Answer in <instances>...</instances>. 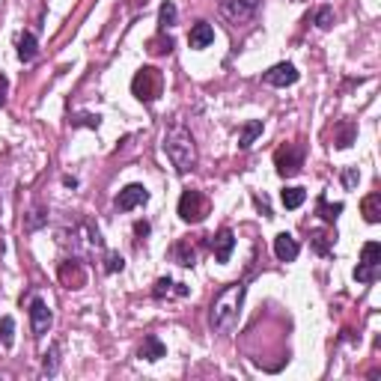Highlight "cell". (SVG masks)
<instances>
[{"instance_id":"10","label":"cell","mask_w":381,"mask_h":381,"mask_svg":"<svg viewBox=\"0 0 381 381\" xmlns=\"http://www.w3.org/2000/svg\"><path fill=\"white\" fill-rule=\"evenodd\" d=\"M147 200H149V190L143 185H126L119 190V197H117V209L119 211H131V209L143 206Z\"/></svg>"},{"instance_id":"25","label":"cell","mask_w":381,"mask_h":381,"mask_svg":"<svg viewBox=\"0 0 381 381\" xmlns=\"http://www.w3.org/2000/svg\"><path fill=\"white\" fill-rule=\"evenodd\" d=\"M340 215H343V203H334V206H331V203H328V200H324V197L319 200V218H322V221L334 223V221H337Z\"/></svg>"},{"instance_id":"15","label":"cell","mask_w":381,"mask_h":381,"mask_svg":"<svg viewBox=\"0 0 381 381\" xmlns=\"http://www.w3.org/2000/svg\"><path fill=\"white\" fill-rule=\"evenodd\" d=\"M188 292H190V289H188L185 283H173L170 277H161L158 283H155V289H152V295H155V298H170V295L185 298Z\"/></svg>"},{"instance_id":"7","label":"cell","mask_w":381,"mask_h":381,"mask_svg":"<svg viewBox=\"0 0 381 381\" xmlns=\"http://www.w3.org/2000/svg\"><path fill=\"white\" fill-rule=\"evenodd\" d=\"M51 322H54L51 307L45 304L42 298H33L30 301V328H33V334H36V337H45V334L51 331Z\"/></svg>"},{"instance_id":"26","label":"cell","mask_w":381,"mask_h":381,"mask_svg":"<svg viewBox=\"0 0 381 381\" xmlns=\"http://www.w3.org/2000/svg\"><path fill=\"white\" fill-rule=\"evenodd\" d=\"M310 244L316 248V253H322V256H328L331 251H334V239L328 232H313L310 235Z\"/></svg>"},{"instance_id":"11","label":"cell","mask_w":381,"mask_h":381,"mask_svg":"<svg viewBox=\"0 0 381 381\" xmlns=\"http://www.w3.org/2000/svg\"><path fill=\"white\" fill-rule=\"evenodd\" d=\"M60 280H63L66 289H84L87 286V271L81 268V262L69 260V262L60 265Z\"/></svg>"},{"instance_id":"4","label":"cell","mask_w":381,"mask_h":381,"mask_svg":"<svg viewBox=\"0 0 381 381\" xmlns=\"http://www.w3.org/2000/svg\"><path fill=\"white\" fill-rule=\"evenodd\" d=\"M206 215H209V200L203 190H185L179 197V218L185 223H200Z\"/></svg>"},{"instance_id":"18","label":"cell","mask_w":381,"mask_h":381,"mask_svg":"<svg viewBox=\"0 0 381 381\" xmlns=\"http://www.w3.org/2000/svg\"><path fill=\"white\" fill-rule=\"evenodd\" d=\"M262 134V122L260 119H251V122H244L241 126V134H239V149H251L253 147V140Z\"/></svg>"},{"instance_id":"28","label":"cell","mask_w":381,"mask_h":381,"mask_svg":"<svg viewBox=\"0 0 381 381\" xmlns=\"http://www.w3.org/2000/svg\"><path fill=\"white\" fill-rule=\"evenodd\" d=\"M173 51V39L170 36H158L149 42V54H155V57H161V54H170Z\"/></svg>"},{"instance_id":"32","label":"cell","mask_w":381,"mask_h":381,"mask_svg":"<svg viewBox=\"0 0 381 381\" xmlns=\"http://www.w3.org/2000/svg\"><path fill=\"white\" fill-rule=\"evenodd\" d=\"M105 260H107V265H105V271H110V274H114V271H122V268H126V260H122V256H119V253H107V256H105Z\"/></svg>"},{"instance_id":"23","label":"cell","mask_w":381,"mask_h":381,"mask_svg":"<svg viewBox=\"0 0 381 381\" xmlns=\"http://www.w3.org/2000/svg\"><path fill=\"white\" fill-rule=\"evenodd\" d=\"M280 200H283L286 209H298V206L307 200V190H304V188H286L283 194H280Z\"/></svg>"},{"instance_id":"19","label":"cell","mask_w":381,"mask_h":381,"mask_svg":"<svg viewBox=\"0 0 381 381\" xmlns=\"http://www.w3.org/2000/svg\"><path fill=\"white\" fill-rule=\"evenodd\" d=\"M361 211H364V221H366V223H378V221H381V194L364 197Z\"/></svg>"},{"instance_id":"12","label":"cell","mask_w":381,"mask_h":381,"mask_svg":"<svg viewBox=\"0 0 381 381\" xmlns=\"http://www.w3.org/2000/svg\"><path fill=\"white\" fill-rule=\"evenodd\" d=\"M211 251H215L218 262H230V256L235 251V232L232 230H221L218 235H211Z\"/></svg>"},{"instance_id":"21","label":"cell","mask_w":381,"mask_h":381,"mask_svg":"<svg viewBox=\"0 0 381 381\" xmlns=\"http://www.w3.org/2000/svg\"><path fill=\"white\" fill-rule=\"evenodd\" d=\"M42 223H48V209H45V206H33L27 215H24V230L33 232V230H39Z\"/></svg>"},{"instance_id":"34","label":"cell","mask_w":381,"mask_h":381,"mask_svg":"<svg viewBox=\"0 0 381 381\" xmlns=\"http://www.w3.org/2000/svg\"><path fill=\"white\" fill-rule=\"evenodd\" d=\"M134 235H137V241H143L149 235V223L147 221H137V223H134Z\"/></svg>"},{"instance_id":"33","label":"cell","mask_w":381,"mask_h":381,"mask_svg":"<svg viewBox=\"0 0 381 381\" xmlns=\"http://www.w3.org/2000/svg\"><path fill=\"white\" fill-rule=\"evenodd\" d=\"M331 18H334V15H331V9H328V6L319 9V15H316V27H319V30H328V27H331Z\"/></svg>"},{"instance_id":"31","label":"cell","mask_w":381,"mask_h":381,"mask_svg":"<svg viewBox=\"0 0 381 381\" xmlns=\"http://www.w3.org/2000/svg\"><path fill=\"white\" fill-rule=\"evenodd\" d=\"M357 182H361V173H357V167H345V170H343V185H345V190H352Z\"/></svg>"},{"instance_id":"22","label":"cell","mask_w":381,"mask_h":381,"mask_svg":"<svg viewBox=\"0 0 381 381\" xmlns=\"http://www.w3.org/2000/svg\"><path fill=\"white\" fill-rule=\"evenodd\" d=\"M57 366H60V345L54 343L51 349L45 352V361H42V375H45V378L57 375Z\"/></svg>"},{"instance_id":"6","label":"cell","mask_w":381,"mask_h":381,"mask_svg":"<svg viewBox=\"0 0 381 381\" xmlns=\"http://www.w3.org/2000/svg\"><path fill=\"white\" fill-rule=\"evenodd\" d=\"M301 164H304V149L298 147V143H286V147H280L274 152V167L280 176H295L301 170Z\"/></svg>"},{"instance_id":"35","label":"cell","mask_w":381,"mask_h":381,"mask_svg":"<svg viewBox=\"0 0 381 381\" xmlns=\"http://www.w3.org/2000/svg\"><path fill=\"white\" fill-rule=\"evenodd\" d=\"M6 89H9V81H6V75H0V107L6 105Z\"/></svg>"},{"instance_id":"9","label":"cell","mask_w":381,"mask_h":381,"mask_svg":"<svg viewBox=\"0 0 381 381\" xmlns=\"http://www.w3.org/2000/svg\"><path fill=\"white\" fill-rule=\"evenodd\" d=\"M262 81L268 87H292L298 81V69L292 63H277V66H271V69L265 72Z\"/></svg>"},{"instance_id":"24","label":"cell","mask_w":381,"mask_h":381,"mask_svg":"<svg viewBox=\"0 0 381 381\" xmlns=\"http://www.w3.org/2000/svg\"><path fill=\"white\" fill-rule=\"evenodd\" d=\"M176 6L170 3V0H164V3H161V9H158V27H161V33L167 30V27H173L176 24Z\"/></svg>"},{"instance_id":"17","label":"cell","mask_w":381,"mask_h":381,"mask_svg":"<svg viewBox=\"0 0 381 381\" xmlns=\"http://www.w3.org/2000/svg\"><path fill=\"white\" fill-rule=\"evenodd\" d=\"M164 354H167L164 343L155 337V334H149V337L143 340V345H140V357H143V361H161Z\"/></svg>"},{"instance_id":"5","label":"cell","mask_w":381,"mask_h":381,"mask_svg":"<svg viewBox=\"0 0 381 381\" xmlns=\"http://www.w3.org/2000/svg\"><path fill=\"white\" fill-rule=\"evenodd\" d=\"M378 265H381V244L378 241H366L361 251V262L354 268V280L361 283H373L378 277Z\"/></svg>"},{"instance_id":"14","label":"cell","mask_w":381,"mask_h":381,"mask_svg":"<svg viewBox=\"0 0 381 381\" xmlns=\"http://www.w3.org/2000/svg\"><path fill=\"white\" fill-rule=\"evenodd\" d=\"M298 253H301V248H298V241L289 232H280L274 239V256L280 262H295Z\"/></svg>"},{"instance_id":"8","label":"cell","mask_w":381,"mask_h":381,"mask_svg":"<svg viewBox=\"0 0 381 381\" xmlns=\"http://www.w3.org/2000/svg\"><path fill=\"white\" fill-rule=\"evenodd\" d=\"M260 3H262V0H221V13L239 24V21H248L256 13V6H260Z\"/></svg>"},{"instance_id":"1","label":"cell","mask_w":381,"mask_h":381,"mask_svg":"<svg viewBox=\"0 0 381 381\" xmlns=\"http://www.w3.org/2000/svg\"><path fill=\"white\" fill-rule=\"evenodd\" d=\"M244 292H248V286H244V283H230V286H223L221 292L215 295L211 310H209V322H211V328H215L218 334H232L235 331L239 316H241Z\"/></svg>"},{"instance_id":"2","label":"cell","mask_w":381,"mask_h":381,"mask_svg":"<svg viewBox=\"0 0 381 381\" xmlns=\"http://www.w3.org/2000/svg\"><path fill=\"white\" fill-rule=\"evenodd\" d=\"M164 152L170 164L176 167V173H188L197 167V143H194V134H190L182 122H173L170 128L164 131Z\"/></svg>"},{"instance_id":"30","label":"cell","mask_w":381,"mask_h":381,"mask_svg":"<svg viewBox=\"0 0 381 381\" xmlns=\"http://www.w3.org/2000/svg\"><path fill=\"white\" fill-rule=\"evenodd\" d=\"M102 117L98 114H81V117H72V126H89V128H98Z\"/></svg>"},{"instance_id":"16","label":"cell","mask_w":381,"mask_h":381,"mask_svg":"<svg viewBox=\"0 0 381 381\" xmlns=\"http://www.w3.org/2000/svg\"><path fill=\"white\" fill-rule=\"evenodd\" d=\"M39 54V45H36V36L33 33H21L18 36V60L21 63H33Z\"/></svg>"},{"instance_id":"27","label":"cell","mask_w":381,"mask_h":381,"mask_svg":"<svg viewBox=\"0 0 381 381\" xmlns=\"http://www.w3.org/2000/svg\"><path fill=\"white\" fill-rule=\"evenodd\" d=\"M13 340H15V319L3 316V319H0V343L13 345Z\"/></svg>"},{"instance_id":"3","label":"cell","mask_w":381,"mask_h":381,"mask_svg":"<svg viewBox=\"0 0 381 381\" xmlns=\"http://www.w3.org/2000/svg\"><path fill=\"white\" fill-rule=\"evenodd\" d=\"M161 89H164V77L158 69H152V66H143V69L134 75V81H131V93L140 98V102H155V98L161 96Z\"/></svg>"},{"instance_id":"29","label":"cell","mask_w":381,"mask_h":381,"mask_svg":"<svg viewBox=\"0 0 381 381\" xmlns=\"http://www.w3.org/2000/svg\"><path fill=\"white\" fill-rule=\"evenodd\" d=\"M354 140V126L352 122H345V126H340V134H337V147L340 149H349Z\"/></svg>"},{"instance_id":"20","label":"cell","mask_w":381,"mask_h":381,"mask_svg":"<svg viewBox=\"0 0 381 381\" xmlns=\"http://www.w3.org/2000/svg\"><path fill=\"white\" fill-rule=\"evenodd\" d=\"M173 253H176V262L179 265H185V268H190L197 262V248L190 244L188 239H182V241H176V248H173Z\"/></svg>"},{"instance_id":"13","label":"cell","mask_w":381,"mask_h":381,"mask_svg":"<svg viewBox=\"0 0 381 381\" xmlns=\"http://www.w3.org/2000/svg\"><path fill=\"white\" fill-rule=\"evenodd\" d=\"M215 42V27L209 24V21H197L194 27H190V36H188V45L194 51H203L209 48V45Z\"/></svg>"}]
</instances>
